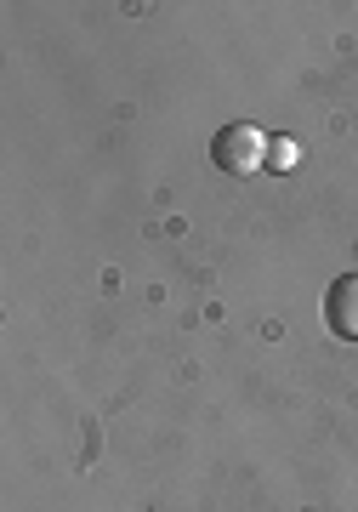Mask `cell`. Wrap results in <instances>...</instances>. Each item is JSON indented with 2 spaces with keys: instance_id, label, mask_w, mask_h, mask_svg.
Segmentation results:
<instances>
[{
  "instance_id": "cell-1",
  "label": "cell",
  "mask_w": 358,
  "mask_h": 512,
  "mask_svg": "<svg viewBox=\"0 0 358 512\" xmlns=\"http://www.w3.org/2000/svg\"><path fill=\"white\" fill-rule=\"evenodd\" d=\"M268 131L262 126H222L211 137V160L228 171V177H256V171H268Z\"/></svg>"
},
{
  "instance_id": "cell-3",
  "label": "cell",
  "mask_w": 358,
  "mask_h": 512,
  "mask_svg": "<svg viewBox=\"0 0 358 512\" xmlns=\"http://www.w3.org/2000/svg\"><path fill=\"white\" fill-rule=\"evenodd\" d=\"M296 160H302L296 137H273L268 143V171H296Z\"/></svg>"
},
{
  "instance_id": "cell-2",
  "label": "cell",
  "mask_w": 358,
  "mask_h": 512,
  "mask_svg": "<svg viewBox=\"0 0 358 512\" xmlns=\"http://www.w3.org/2000/svg\"><path fill=\"white\" fill-rule=\"evenodd\" d=\"M324 325L341 342H358V274H341L330 291H324Z\"/></svg>"
}]
</instances>
